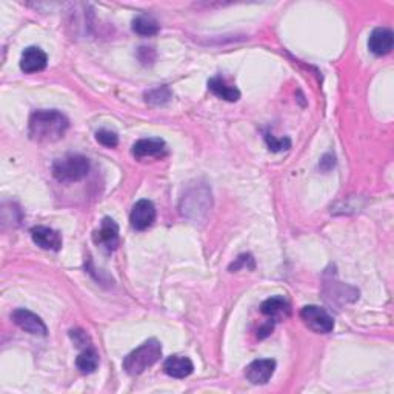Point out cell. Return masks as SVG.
<instances>
[{"label": "cell", "instance_id": "cell-18", "mask_svg": "<svg viewBox=\"0 0 394 394\" xmlns=\"http://www.w3.org/2000/svg\"><path fill=\"white\" fill-rule=\"evenodd\" d=\"M76 365L83 374L94 373L96 370H98V366H99V354H98V351H96L93 347L85 348V350H83L79 354V358H77Z\"/></svg>", "mask_w": 394, "mask_h": 394}, {"label": "cell", "instance_id": "cell-24", "mask_svg": "<svg viewBox=\"0 0 394 394\" xmlns=\"http://www.w3.org/2000/svg\"><path fill=\"white\" fill-rule=\"evenodd\" d=\"M273 331V324H267V325H263L261 329H259V338L263 339V338H267V336Z\"/></svg>", "mask_w": 394, "mask_h": 394}, {"label": "cell", "instance_id": "cell-23", "mask_svg": "<svg viewBox=\"0 0 394 394\" xmlns=\"http://www.w3.org/2000/svg\"><path fill=\"white\" fill-rule=\"evenodd\" d=\"M248 262H254V261H253V257H251L250 254H242V256H239L237 259H236V262L232 263L231 267H230V270H231V271H232V270L237 271V270L241 268V267H242V268H243V267H247Z\"/></svg>", "mask_w": 394, "mask_h": 394}, {"label": "cell", "instance_id": "cell-9", "mask_svg": "<svg viewBox=\"0 0 394 394\" xmlns=\"http://www.w3.org/2000/svg\"><path fill=\"white\" fill-rule=\"evenodd\" d=\"M276 370V360L273 359H257L247 366L245 376L253 385H263L273 377Z\"/></svg>", "mask_w": 394, "mask_h": 394}, {"label": "cell", "instance_id": "cell-10", "mask_svg": "<svg viewBox=\"0 0 394 394\" xmlns=\"http://www.w3.org/2000/svg\"><path fill=\"white\" fill-rule=\"evenodd\" d=\"M261 313L265 318H268L273 322V324H276V322H282L289 318V314H292V305H289V302L283 299V297H270V299L265 300L261 305Z\"/></svg>", "mask_w": 394, "mask_h": 394}, {"label": "cell", "instance_id": "cell-5", "mask_svg": "<svg viewBox=\"0 0 394 394\" xmlns=\"http://www.w3.org/2000/svg\"><path fill=\"white\" fill-rule=\"evenodd\" d=\"M300 318L305 322V325L313 329L314 333L328 334L334 329V320L324 308L316 305H307L302 308Z\"/></svg>", "mask_w": 394, "mask_h": 394}, {"label": "cell", "instance_id": "cell-21", "mask_svg": "<svg viewBox=\"0 0 394 394\" xmlns=\"http://www.w3.org/2000/svg\"><path fill=\"white\" fill-rule=\"evenodd\" d=\"M170 98H171L170 89H168L166 87H160V88L153 89V91H150V93L146 94V102H150V103H165Z\"/></svg>", "mask_w": 394, "mask_h": 394}, {"label": "cell", "instance_id": "cell-15", "mask_svg": "<svg viewBox=\"0 0 394 394\" xmlns=\"http://www.w3.org/2000/svg\"><path fill=\"white\" fill-rule=\"evenodd\" d=\"M195 370L193 362L185 356H170L164 362V371L170 377L185 379Z\"/></svg>", "mask_w": 394, "mask_h": 394}, {"label": "cell", "instance_id": "cell-6", "mask_svg": "<svg viewBox=\"0 0 394 394\" xmlns=\"http://www.w3.org/2000/svg\"><path fill=\"white\" fill-rule=\"evenodd\" d=\"M93 241L105 253H111L119 247V225L111 217H105L100 223V228L94 231Z\"/></svg>", "mask_w": 394, "mask_h": 394}, {"label": "cell", "instance_id": "cell-20", "mask_svg": "<svg viewBox=\"0 0 394 394\" xmlns=\"http://www.w3.org/2000/svg\"><path fill=\"white\" fill-rule=\"evenodd\" d=\"M96 140L107 148H116L119 145V135L109 130H99L96 133Z\"/></svg>", "mask_w": 394, "mask_h": 394}, {"label": "cell", "instance_id": "cell-12", "mask_svg": "<svg viewBox=\"0 0 394 394\" xmlns=\"http://www.w3.org/2000/svg\"><path fill=\"white\" fill-rule=\"evenodd\" d=\"M393 43L394 36L388 28H376L368 39V48L374 56H385L391 53Z\"/></svg>", "mask_w": 394, "mask_h": 394}, {"label": "cell", "instance_id": "cell-16", "mask_svg": "<svg viewBox=\"0 0 394 394\" xmlns=\"http://www.w3.org/2000/svg\"><path fill=\"white\" fill-rule=\"evenodd\" d=\"M208 88L212 94H216L217 98L227 102H237L241 99V91L236 87L228 85L227 80L222 79V77H212V79H210Z\"/></svg>", "mask_w": 394, "mask_h": 394}, {"label": "cell", "instance_id": "cell-13", "mask_svg": "<svg viewBox=\"0 0 394 394\" xmlns=\"http://www.w3.org/2000/svg\"><path fill=\"white\" fill-rule=\"evenodd\" d=\"M33 242L42 250L59 251L62 248V236L53 228L48 227H34L31 230Z\"/></svg>", "mask_w": 394, "mask_h": 394}, {"label": "cell", "instance_id": "cell-17", "mask_svg": "<svg viewBox=\"0 0 394 394\" xmlns=\"http://www.w3.org/2000/svg\"><path fill=\"white\" fill-rule=\"evenodd\" d=\"M159 30H160L159 22L148 14H140L133 21V31L139 36L144 37L156 36L159 33Z\"/></svg>", "mask_w": 394, "mask_h": 394}, {"label": "cell", "instance_id": "cell-2", "mask_svg": "<svg viewBox=\"0 0 394 394\" xmlns=\"http://www.w3.org/2000/svg\"><path fill=\"white\" fill-rule=\"evenodd\" d=\"M162 356V345L157 339H150L135 348L124 360V370L130 376H139L153 366Z\"/></svg>", "mask_w": 394, "mask_h": 394}, {"label": "cell", "instance_id": "cell-19", "mask_svg": "<svg viewBox=\"0 0 394 394\" xmlns=\"http://www.w3.org/2000/svg\"><path fill=\"white\" fill-rule=\"evenodd\" d=\"M265 142H267L270 150L274 151V153L287 151V150H289V146H292V140H289L288 138L277 139V138H274L273 134H265Z\"/></svg>", "mask_w": 394, "mask_h": 394}, {"label": "cell", "instance_id": "cell-7", "mask_svg": "<svg viewBox=\"0 0 394 394\" xmlns=\"http://www.w3.org/2000/svg\"><path fill=\"white\" fill-rule=\"evenodd\" d=\"M154 221H156V206H154L150 200L142 199L133 206L130 222L134 230L138 231L148 230L154 223Z\"/></svg>", "mask_w": 394, "mask_h": 394}, {"label": "cell", "instance_id": "cell-3", "mask_svg": "<svg viewBox=\"0 0 394 394\" xmlns=\"http://www.w3.org/2000/svg\"><path fill=\"white\" fill-rule=\"evenodd\" d=\"M89 173V160L82 154H67L53 164V176L63 184L79 182Z\"/></svg>", "mask_w": 394, "mask_h": 394}, {"label": "cell", "instance_id": "cell-22", "mask_svg": "<svg viewBox=\"0 0 394 394\" xmlns=\"http://www.w3.org/2000/svg\"><path fill=\"white\" fill-rule=\"evenodd\" d=\"M71 338H73L74 344L77 347H83V348L89 347V345H87V342H89L88 336L85 331H82V329H73V331H71Z\"/></svg>", "mask_w": 394, "mask_h": 394}, {"label": "cell", "instance_id": "cell-14", "mask_svg": "<svg viewBox=\"0 0 394 394\" xmlns=\"http://www.w3.org/2000/svg\"><path fill=\"white\" fill-rule=\"evenodd\" d=\"M166 153V144L162 139H140L133 145V156L138 159L162 157Z\"/></svg>", "mask_w": 394, "mask_h": 394}, {"label": "cell", "instance_id": "cell-8", "mask_svg": "<svg viewBox=\"0 0 394 394\" xmlns=\"http://www.w3.org/2000/svg\"><path fill=\"white\" fill-rule=\"evenodd\" d=\"M11 319L19 328H22L23 331H27L30 334L47 336V333H48L47 325L43 324V320L39 318L37 314L31 313L25 308H19V309H16V311H12Z\"/></svg>", "mask_w": 394, "mask_h": 394}, {"label": "cell", "instance_id": "cell-1", "mask_svg": "<svg viewBox=\"0 0 394 394\" xmlns=\"http://www.w3.org/2000/svg\"><path fill=\"white\" fill-rule=\"evenodd\" d=\"M69 120L57 109H37L28 122V134L37 144H53L63 139L68 131Z\"/></svg>", "mask_w": 394, "mask_h": 394}, {"label": "cell", "instance_id": "cell-4", "mask_svg": "<svg viewBox=\"0 0 394 394\" xmlns=\"http://www.w3.org/2000/svg\"><path fill=\"white\" fill-rule=\"evenodd\" d=\"M211 208V193L205 186H197L186 191V195L182 197L180 204V211L182 215L193 221H199L200 212H206Z\"/></svg>", "mask_w": 394, "mask_h": 394}, {"label": "cell", "instance_id": "cell-11", "mask_svg": "<svg viewBox=\"0 0 394 394\" xmlns=\"http://www.w3.org/2000/svg\"><path fill=\"white\" fill-rule=\"evenodd\" d=\"M47 63H48V56L39 47L27 48L21 57V69L27 74L41 73V71L47 68Z\"/></svg>", "mask_w": 394, "mask_h": 394}]
</instances>
